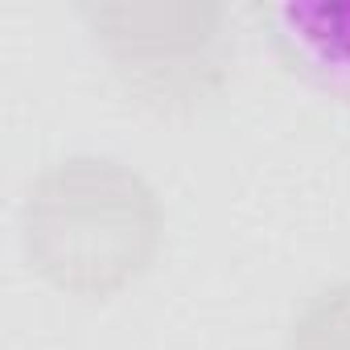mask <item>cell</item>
Listing matches in <instances>:
<instances>
[{
	"label": "cell",
	"mask_w": 350,
	"mask_h": 350,
	"mask_svg": "<svg viewBox=\"0 0 350 350\" xmlns=\"http://www.w3.org/2000/svg\"><path fill=\"white\" fill-rule=\"evenodd\" d=\"M165 211L144 173L103 152L50 161L21 198V247L58 293L103 301L148 272Z\"/></svg>",
	"instance_id": "1"
},
{
	"label": "cell",
	"mask_w": 350,
	"mask_h": 350,
	"mask_svg": "<svg viewBox=\"0 0 350 350\" xmlns=\"http://www.w3.org/2000/svg\"><path fill=\"white\" fill-rule=\"evenodd\" d=\"M79 17L128 95L157 111H194L231 79L223 5H79Z\"/></svg>",
	"instance_id": "2"
},
{
	"label": "cell",
	"mask_w": 350,
	"mask_h": 350,
	"mask_svg": "<svg viewBox=\"0 0 350 350\" xmlns=\"http://www.w3.org/2000/svg\"><path fill=\"white\" fill-rule=\"evenodd\" d=\"M256 21L288 75L350 103V0H276L256 5Z\"/></svg>",
	"instance_id": "3"
},
{
	"label": "cell",
	"mask_w": 350,
	"mask_h": 350,
	"mask_svg": "<svg viewBox=\"0 0 350 350\" xmlns=\"http://www.w3.org/2000/svg\"><path fill=\"white\" fill-rule=\"evenodd\" d=\"M284 350H350V280L325 284L297 309Z\"/></svg>",
	"instance_id": "4"
}]
</instances>
